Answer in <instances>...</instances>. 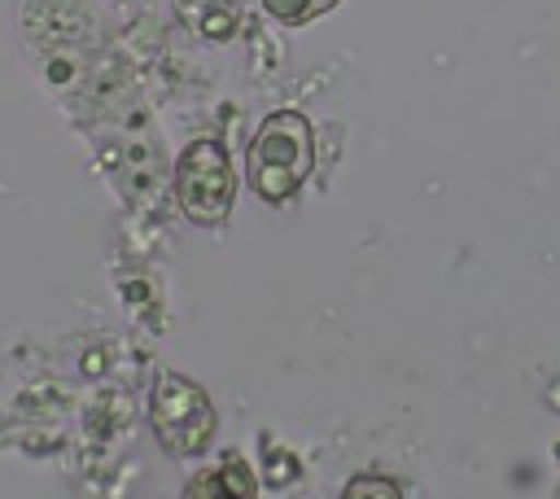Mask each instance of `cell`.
Listing matches in <instances>:
<instances>
[{"label": "cell", "instance_id": "5b68a950", "mask_svg": "<svg viewBox=\"0 0 560 499\" xmlns=\"http://www.w3.org/2000/svg\"><path fill=\"white\" fill-rule=\"evenodd\" d=\"M267 13H276L280 22H306L311 13H324L332 0H262Z\"/></svg>", "mask_w": 560, "mask_h": 499}, {"label": "cell", "instance_id": "7a4b0ae2", "mask_svg": "<svg viewBox=\"0 0 560 499\" xmlns=\"http://www.w3.org/2000/svg\"><path fill=\"white\" fill-rule=\"evenodd\" d=\"M175 193L188 219L197 223H219L232 206V166L214 140H197L184 149L179 171H175Z\"/></svg>", "mask_w": 560, "mask_h": 499}, {"label": "cell", "instance_id": "277c9868", "mask_svg": "<svg viewBox=\"0 0 560 499\" xmlns=\"http://www.w3.org/2000/svg\"><path fill=\"white\" fill-rule=\"evenodd\" d=\"M184 499H254V477H249V468L241 460H228L223 468L201 473L184 490Z\"/></svg>", "mask_w": 560, "mask_h": 499}, {"label": "cell", "instance_id": "3957f363", "mask_svg": "<svg viewBox=\"0 0 560 499\" xmlns=\"http://www.w3.org/2000/svg\"><path fill=\"white\" fill-rule=\"evenodd\" d=\"M153 425H158V433L171 451H197V446H206L214 416H210L197 385H188L179 376H166L153 394Z\"/></svg>", "mask_w": 560, "mask_h": 499}, {"label": "cell", "instance_id": "8992f818", "mask_svg": "<svg viewBox=\"0 0 560 499\" xmlns=\"http://www.w3.org/2000/svg\"><path fill=\"white\" fill-rule=\"evenodd\" d=\"M341 499H402V495H398V486L385 481V477H354Z\"/></svg>", "mask_w": 560, "mask_h": 499}, {"label": "cell", "instance_id": "6da1fadb", "mask_svg": "<svg viewBox=\"0 0 560 499\" xmlns=\"http://www.w3.org/2000/svg\"><path fill=\"white\" fill-rule=\"evenodd\" d=\"M315 162V136L311 123L302 114H271L262 123V131L254 136V153H249V179L262 197H289Z\"/></svg>", "mask_w": 560, "mask_h": 499}]
</instances>
